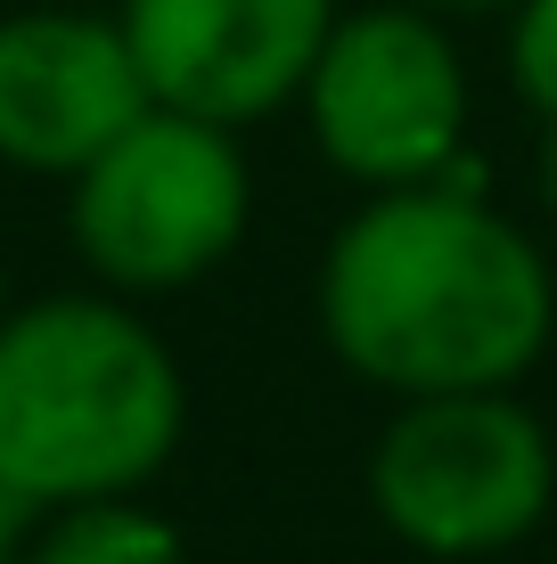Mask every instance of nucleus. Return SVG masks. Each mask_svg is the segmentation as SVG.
<instances>
[{
  "label": "nucleus",
  "mask_w": 557,
  "mask_h": 564,
  "mask_svg": "<svg viewBox=\"0 0 557 564\" xmlns=\"http://www.w3.org/2000/svg\"><path fill=\"white\" fill-rule=\"evenodd\" d=\"M312 311L329 352L386 401L508 393L549 352L557 279L468 164L427 188H377L320 254Z\"/></svg>",
  "instance_id": "obj_1"
},
{
  "label": "nucleus",
  "mask_w": 557,
  "mask_h": 564,
  "mask_svg": "<svg viewBox=\"0 0 557 564\" xmlns=\"http://www.w3.org/2000/svg\"><path fill=\"white\" fill-rule=\"evenodd\" d=\"M418 9H435V17H468V9H516V0H418Z\"/></svg>",
  "instance_id": "obj_12"
},
{
  "label": "nucleus",
  "mask_w": 557,
  "mask_h": 564,
  "mask_svg": "<svg viewBox=\"0 0 557 564\" xmlns=\"http://www.w3.org/2000/svg\"><path fill=\"white\" fill-rule=\"evenodd\" d=\"M0 319H9V270H0Z\"/></svg>",
  "instance_id": "obj_13"
},
{
  "label": "nucleus",
  "mask_w": 557,
  "mask_h": 564,
  "mask_svg": "<svg viewBox=\"0 0 557 564\" xmlns=\"http://www.w3.org/2000/svg\"><path fill=\"white\" fill-rule=\"evenodd\" d=\"M189 425V377L131 295H42L0 319V482L33 516L140 499Z\"/></svg>",
  "instance_id": "obj_2"
},
{
  "label": "nucleus",
  "mask_w": 557,
  "mask_h": 564,
  "mask_svg": "<svg viewBox=\"0 0 557 564\" xmlns=\"http://www.w3.org/2000/svg\"><path fill=\"white\" fill-rule=\"evenodd\" d=\"M533 181H542V205H549V221H557V115L542 123V164H533Z\"/></svg>",
  "instance_id": "obj_11"
},
{
  "label": "nucleus",
  "mask_w": 557,
  "mask_h": 564,
  "mask_svg": "<svg viewBox=\"0 0 557 564\" xmlns=\"http://www.w3.org/2000/svg\"><path fill=\"white\" fill-rule=\"evenodd\" d=\"M157 107L115 17L25 9L0 17V164L74 181L107 140Z\"/></svg>",
  "instance_id": "obj_7"
},
{
  "label": "nucleus",
  "mask_w": 557,
  "mask_h": 564,
  "mask_svg": "<svg viewBox=\"0 0 557 564\" xmlns=\"http://www.w3.org/2000/svg\"><path fill=\"white\" fill-rule=\"evenodd\" d=\"M25 564H189L181 532L140 499H90L33 523Z\"/></svg>",
  "instance_id": "obj_8"
},
{
  "label": "nucleus",
  "mask_w": 557,
  "mask_h": 564,
  "mask_svg": "<svg viewBox=\"0 0 557 564\" xmlns=\"http://www.w3.org/2000/svg\"><path fill=\"white\" fill-rule=\"evenodd\" d=\"M303 115H312L320 155L377 188H427L468 172V66H459L451 33L418 0H386V9H353L329 25L312 83H303Z\"/></svg>",
  "instance_id": "obj_5"
},
{
  "label": "nucleus",
  "mask_w": 557,
  "mask_h": 564,
  "mask_svg": "<svg viewBox=\"0 0 557 564\" xmlns=\"http://www.w3.org/2000/svg\"><path fill=\"white\" fill-rule=\"evenodd\" d=\"M255 172L238 131L148 107L124 140L74 172L66 229L107 295H181L246 246Z\"/></svg>",
  "instance_id": "obj_3"
},
{
  "label": "nucleus",
  "mask_w": 557,
  "mask_h": 564,
  "mask_svg": "<svg viewBox=\"0 0 557 564\" xmlns=\"http://www.w3.org/2000/svg\"><path fill=\"white\" fill-rule=\"evenodd\" d=\"M557 499V442L508 393L394 401L369 442V508L418 556H501L542 532Z\"/></svg>",
  "instance_id": "obj_4"
},
{
  "label": "nucleus",
  "mask_w": 557,
  "mask_h": 564,
  "mask_svg": "<svg viewBox=\"0 0 557 564\" xmlns=\"http://www.w3.org/2000/svg\"><path fill=\"white\" fill-rule=\"evenodd\" d=\"M508 74L525 90V107L557 115V0H516L508 9Z\"/></svg>",
  "instance_id": "obj_9"
},
{
  "label": "nucleus",
  "mask_w": 557,
  "mask_h": 564,
  "mask_svg": "<svg viewBox=\"0 0 557 564\" xmlns=\"http://www.w3.org/2000/svg\"><path fill=\"white\" fill-rule=\"evenodd\" d=\"M33 523H42V516H33L25 499H17L9 482H0V564H25V540H33Z\"/></svg>",
  "instance_id": "obj_10"
},
{
  "label": "nucleus",
  "mask_w": 557,
  "mask_h": 564,
  "mask_svg": "<svg viewBox=\"0 0 557 564\" xmlns=\"http://www.w3.org/2000/svg\"><path fill=\"white\" fill-rule=\"evenodd\" d=\"M336 17V0H124L115 25L157 107L246 131L303 99Z\"/></svg>",
  "instance_id": "obj_6"
}]
</instances>
